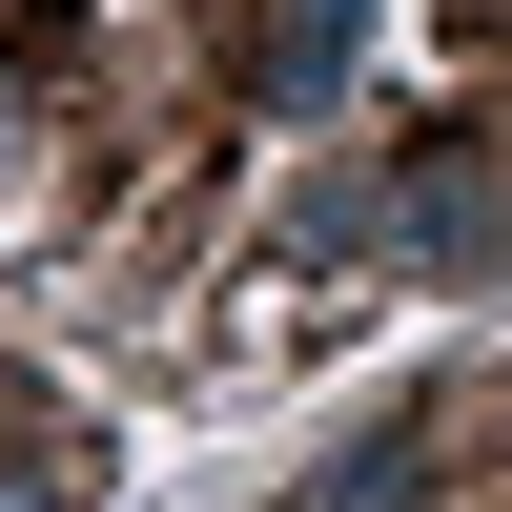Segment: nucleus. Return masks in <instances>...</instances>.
I'll return each mask as SVG.
<instances>
[{
	"label": "nucleus",
	"mask_w": 512,
	"mask_h": 512,
	"mask_svg": "<svg viewBox=\"0 0 512 512\" xmlns=\"http://www.w3.org/2000/svg\"><path fill=\"white\" fill-rule=\"evenodd\" d=\"M349 41H369V0H287V21H267V103H328Z\"/></svg>",
	"instance_id": "obj_1"
}]
</instances>
